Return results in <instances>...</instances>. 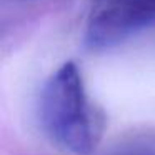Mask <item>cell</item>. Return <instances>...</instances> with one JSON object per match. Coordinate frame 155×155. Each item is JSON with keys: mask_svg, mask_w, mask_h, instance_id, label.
Instances as JSON below:
<instances>
[{"mask_svg": "<svg viewBox=\"0 0 155 155\" xmlns=\"http://www.w3.org/2000/svg\"><path fill=\"white\" fill-rule=\"evenodd\" d=\"M40 122L54 142L75 155H88L100 142L104 120L88 102L78 67L64 64L40 95Z\"/></svg>", "mask_w": 155, "mask_h": 155, "instance_id": "cell-1", "label": "cell"}, {"mask_svg": "<svg viewBox=\"0 0 155 155\" xmlns=\"http://www.w3.org/2000/svg\"><path fill=\"white\" fill-rule=\"evenodd\" d=\"M155 25V0H92L85 40L90 48H108Z\"/></svg>", "mask_w": 155, "mask_h": 155, "instance_id": "cell-2", "label": "cell"}, {"mask_svg": "<svg viewBox=\"0 0 155 155\" xmlns=\"http://www.w3.org/2000/svg\"><path fill=\"white\" fill-rule=\"evenodd\" d=\"M110 155H155V147L150 143H127Z\"/></svg>", "mask_w": 155, "mask_h": 155, "instance_id": "cell-3", "label": "cell"}]
</instances>
